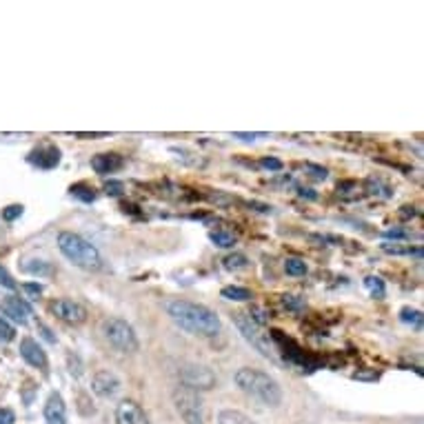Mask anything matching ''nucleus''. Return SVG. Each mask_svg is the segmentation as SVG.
I'll list each match as a JSON object with an SVG mask.
<instances>
[{
  "instance_id": "obj_1",
  "label": "nucleus",
  "mask_w": 424,
  "mask_h": 424,
  "mask_svg": "<svg viewBox=\"0 0 424 424\" xmlns=\"http://www.w3.org/2000/svg\"><path fill=\"white\" fill-rule=\"evenodd\" d=\"M165 311L167 316L174 320L176 326H180V329L191 335L213 338L222 329V322L215 316V311H211L204 305H198V302L174 298L165 302Z\"/></svg>"
},
{
  "instance_id": "obj_2",
  "label": "nucleus",
  "mask_w": 424,
  "mask_h": 424,
  "mask_svg": "<svg viewBox=\"0 0 424 424\" xmlns=\"http://www.w3.org/2000/svg\"><path fill=\"white\" fill-rule=\"evenodd\" d=\"M234 380L238 384V389L242 393H247L249 397L258 400L264 407H280L282 404V389L278 384L275 378H271L266 371L260 369H251V367H242L234 373Z\"/></svg>"
},
{
  "instance_id": "obj_3",
  "label": "nucleus",
  "mask_w": 424,
  "mask_h": 424,
  "mask_svg": "<svg viewBox=\"0 0 424 424\" xmlns=\"http://www.w3.org/2000/svg\"><path fill=\"white\" fill-rule=\"evenodd\" d=\"M58 249L71 264L80 266L84 271H98L103 266V256L98 247L74 232L58 234Z\"/></svg>"
},
{
  "instance_id": "obj_4",
  "label": "nucleus",
  "mask_w": 424,
  "mask_h": 424,
  "mask_svg": "<svg viewBox=\"0 0 424 424\" xmlns=\"http://www.w3.org/2000/svg\"><path fill=\"white\" fill-rule=\"evenodd\" d=\"M234 324H236V329L240 331V335L245 338L251 347H256V351L260 356L269 358L271 362H278V365H280V356H278V349H275V344L271 340V333L262 331V326H258L256 322H253L249 313H242V311L234 313Z\"/></svg>"
},
{
  "instance_id": "obj_5",
  "label": "nucleus",
  "mask_w": 424,
  "mask_h": 424,
  "mask_svg": "<svg viewBox=\"0 0 424 424\" xmlns=\"http://www.w3.org/2000/svg\"><path fill=\"white\" fill-rule=\"evenodd\" d=\"M103 335H105V340L109 344L120 351V354H136L138 347H140L138 335H136V331H133V326L123 318L105 320L103 322Z\"/></svg>"
},
{
  "instance_id": "obj_6",
  "label": "nucleus",
  "mask_w": 424,
  "mask_h": 424,
  "mask_svg": "<svg viewBox=\"0 0 424 424\" xmlns=\"http://www.w3.org/2000/svg\"><path fill=\"white\" fill-rule=\"evenodd\" d=\"M174 407L185 420V424H204V404L198 391L189 389L185 384H178L174 393Z\"/></svg>"
},
{
  "instance_id": "obj_7",
  "label": "nucleus",
  "mask_w": 424,
  "mask_h": 424,
  "mask_svg": "<svg viewBox=\"0 0 424 424\" xmlns=\"http://www.w3.org/2000/svg\"><path fill=\"white\" fill-rule=\"evenodd\" d=\"M180 380H183L185 386L193 391H209L215 386V373L209 367L202 365H185L180 369Z\"/></svg>"
},
{
  "instance_id": "obj_8",
  "label": "nucleus",
  "mask_w": 424,
  "mask_h": 424,
  "mask_svg": "<svg viewBox=\"0 0 424 424\" xmlns=\"http://www.w3.org/2000/svg\"><path fill=\"white\" fill-rule=\"evenodd\" d=\"M50 309H52V313L56 318H60L67 324H80V322L87 320V309H84L82 305H78V302L69 300V298L54 300Z\"/></svg>"
},
{
  "instance_id": "obj_9",
  "label": "nucleus",
  "mask_w": 424,
  "mask_h": 424,
  "mask_svg": "<svg viewBox=\"0 0 424 424\" xmlns=\"http://www.w3.org/2000/svg\"><path fill=\"white\" fill-rule=\"evenodd\" d=\"M91 391L103 397V400H109V397H114L118 391H120V380H118V375L114 371H109V369H100V371H96L93 373V378H91Z\"/></svg>"
},
{
  "instance_id": "obj_10",
  "label": "nucleus",
  "mask_w": 424,
  "mask_h": 424,
  "mask_svg": "<svg viewBox=\"0 0 424 424\" xmlns=\"http://www.w3.org/2000/svg\"><path fill=\"white\" fill-rule=\"evenodd\" d=\"M114 420L116 424H151L144 409L138 402H133V400H123V402L116 404Z\"/></svg>"
},
{
  "instance_id": "obj_11",
  "label": "nucleus",
  "mask_w": 424,
  "mask_h": 424,
  "mask_svg": "<svg viewBox=\"0 0 424 424\" xmlns=\"http://www.w3.org/2000/svg\"><path fill=\"white\" fill-rule=\"evenodd\" d=\"M29 162L36 165L38 169H54L60 162V149L52 142H45L40 147H36L29 153Z\"/></svg>"
},
{
  "instance_id": "obj_12",
  "label": "nucleus",
  "mask_w": 424,
  "mask_h": 424,
  "mask_svg": "<svg viewBox=\"0 0 424 424\" xmlns=\"http://www.w3.org/2000/svg\"><path fill=\"white\" fill-rule=\"evenodd\" d=\"M20 358L25 360L29 367L47 369V354H45V349L33 340V338H22L20 340Z\"/></svg>"
},
{
  "instance_id": "obj_13",
  "label": "nucleus",
  "mask_w": 424,
  "mask_h": 424,
  "mask_svg": "<svg viewBox=\"0 0 424 424\" xmlns=\"http://www.w3.org/2000/svg\"><path fill=\"white\" fill-rule=\"evenodd\" d=\"M43 416L47 424H67V407L60 393H50L43 409Z\"/></svg>"
},
{
  "instance_id": "obj_14",
  "label": "nucleus",
  "mask_w": 424,
  "mask_h": 424,
  "mask_svg": "<svg viewBox=\"0 0 424 424\" xmlns=\"http://www.w3.org/2000/svg\"><path fill=\"white\" fill-rule=\"evenodd\" d=\"M0 309H3L5 316H9L11 320L20 322V324H25L27 318L31 316V307L22 298H18V296H7L3 300V305H0Z\"/></svg>"
},
{
  "instance_id": "obj_15",
  "label": "nucleus",
  "mask_w": 424,
  "mask_h": 424,
  "mask_svg": "<svg viewBox=\"0 0 424 424\" xmlns=\"http://www.w3.org/2000/svg\"><path fill=\"white\" fill-rule=\"evenodd\" d=\"M123 167H125V160H123V156H118V153H98L91 158V169L100 176L116 174Z\"/></svg>"
},
{
  "instance_id": "obj_16",
  "label": "nucleus",
  "mask_w": 424,
  "mask_h": 424,
  "mask_svg": "<svg viewBox=\"0 0 424 424\" xmlns=\"http://www.w3.org/2000/svg\"><path fill=\"white\" fill-rule=\"evenodd\" d=\"M215 424H258V422H256V420H251L247 414H242V411H236V409H222L220 414H218Z\"/></svg>"
},
{
  "instance_id": "obj_17",
  "label": "nucleus",
  "mask_w": 424,
  "mask_h": 424,
  "mask_svg": "<svg viewBox=\"0 0 424 424\" xmlns=\"http://www.w3.org/2000/svg\"><path fill=\"white\" fill-rule=\"evenodd\" d=\"M209 240L213 242L215 247H220V249H232L236 242H238V238L232 232H225V229H215V232H211Z\"/></svg>"
},
{
  "instance_id": "obj_18",
  "label": "nucleus",
  "mask_w": 424,
  "mask_h": 424,
  "mask_svg": "<svg viewBox=\"0 0 424 424\" xmlns=\"http://www.w3.org/2000/svg\"><path fill=\"white\" fill-rule=\"evenodd\" d=\"M220 296H222L225 300H232V302H247V300L253 298L249 289H245V287H236V285H232V287H222Z\"/></svg>"
},
{
  "instance_id": "obj_19",
  "label": "nucleus",
  "mask_w": 424,
  "mask_h": 424,
  "mask_svg": "<svg viewBox=\"0 0 424 424\" xmlns=\"http://www.w3.org/2000/svg\"><path fill=\"white\" fill-rule=\"evenodd\" d=\"M365 287H367V292L375 298H384V282H382V278L378 275H367L365 278Z\"/></svg>"
},
{
  "instance_id": "obj_20",
  "label": "nucleus",
  "mask_w": 424,
  "mask_h": 424,
  "mask_svg": "<svg viewBox=\"0 0 424 424\" xmlns=\"http://www.w3.org/2000/svg\"><path fill=\"white\" fill-rule=\"evenodd\" d=\"M222 264H225V269H229V271H240V269H247L249 260L242 256V253H232V256H227L222 260Z\"/></svg>"
},
{
  "instance_id": "obj_21",
  "label": "nucleus",
  "mask_w": 424,
  "mask_h": 424,
  "mask_svg": "<svg viewBox=\"0 0 424 424\" xmlns=\"http://www.w3.org/2000/svg\"><path fill=\"white\" fill-rule=\"evenodd\" d=\"M285 271L289 275H305L309 271V266L305 260H300V258H287L285 262Z\"/></svg>"
},
{
  "instance_id": "obj_22",
  "label": "nucleus",
  "mask_w": 424,
  "mask_h": 424,
  "mask_svg": "<svg viewBox=\"0 0 424 424\" xmlns=\"http://www.w3.org/2000/svg\"><path fill=\"white\" fill-rule=\"evenodd\" d=\"M400 320H402L404 324H414L416 329H420V326H422V313L418 309L404 307L402 311H400Z\"/></svg>"
},
{
  "instance_id": "obj_23",
  "label": "nucleus",
  "mask_w": 424,
  "mask_h": 424,
  "mask_svg": "<svg viewBox=\"0 0 424 424\" xmlns=\"http://www.w3.org/2000/svg\"><path fill=\"white\" fill-rule=\"evenodd\" d=\"M25 271H29L33 275H50L52 273V264L43 262V260H31L29 264H25Z\"/></svg>"
},
{
  "instance_id": "obj_24",
  "label": "nucleus",
  "mask_w": 424,
  "mask_h": 424,
  "mask_svg": "<svg viewBox=\"0 0 424 424\" xmlns=\"http://www.w3.org/2000/svg\"><path fill=\"white\" fill-rule=\"evenodd\" d=\"M16 338V329L5 318H0V342H9Z\"/></svg>"
},
{
  "instance_id": "obj_25",
  "label": "nucleus",
  "mask_w": 424,
  "mask_h": 424,
  "mask_svg": "<svg viewBox=\"0 0 424 424\" xmlns=\"http://www.w3.org/2000/svg\"><path fill=\"white\" fill-rule=\"evenodd\" d=\"M282 305L287 307V309H294V311H300V309H305L307 305H305V300L302 298H298V296H282Z\"/></svg>"
},
{
  "instance_id": "obj_26",
  "label": "nucleus",
  "mask_w": 424,
  "mask_h": 424,
  "mask_svg": "<svg viewBox=\"0 0 424 424\" xmlns=\"http://www.w3.org/2000/svg\"><path fill=\"white\" fill-rule=\"evenodd\" d=\"M0 287L9 289V292H14V289H16V280H14V278H11V273L5 269L3 264H0Z\"/></svg>"
},
{
  "instance_id": "obj_27",
  "label": "nucleus",
  "mask_w": 424,
  "mask_h": 424,
  "mask_svg": "<svg viewBox=\"0 0 424 424\" xmlns=\"http://www.w3.org/2000/svg\"><path fill=\"white\" fill-rule=\"evenodd\" d=\"M71 196H78V198L87 200V202L96 200V193H93V189H84L82 185H78V187H71Z\"/></svg>"
},
{
  "instance_id": "obj_28",
  "label": "nucleus",
  "mask_w": 424,
  "mask_h": 424,
  "mask_svg": "<svg viewBox=\"0 0 424 424\" xmlns=\"http://www.w3.org/2000/svg\"><path fill=\"white\" fill-rule=\"evenodd\" d=\"M20 213H22V204H11V207L3 209V220L11 222V220H16Z\"/></svg>"
},
{
  "instance_id": "obj_29",
  "label": "nucleus",
  "mask_w": 424,
  "mask_h": 424,
  "mask_svg": "<svg viewBox=\"0 0 424 424\" xmlns=\"http://www.w3.org/2000/svg\"><path fill=\"white\" fill-rule=\"evenodd\" d=\"M260 165H262L264 169H269V172H280V169H282V162L278 160V158H262Z\"/></svg>"
},
{
  "instance_id": "obj_30",
  "label": "nucleus",
  "mask_w": 424,
  "mask_h": 424,
  "mask_svg": "<svg viewBox=\"0 0 424 424\" xmlns=\"http://www.w3.org/2000/svg\"><path fill=\"white\" fill-rule=\"evenodd\" d=\"M266 133H242V131H236L234 133V138H238V140H242V142H253L256 138H264Z\"/></svg>"
},
{
  "instance_id": "obj_31",
  "label": "nucleus",
  "mask_w": 424,
  "mask_h": 424,
  "mask_svg": "<svg viewBox=\"0 0 424 424\" xmlns=\"http://www.w3.org/2000/svg\"><path fill=\"white\" fill-rule=\"evenodd\" d=\"M16 422V414L11 409H0V424H14Z\"/></svg>"
},
{
  "instance_id": "obj_32",
  "label": "nucleus",
  "mask_w": 424,
  "mask_h": 424,
  "mask_svg": "<svg viewBox=\"0 0 424 424\" xmlns=\"http://www.w3.org/2000/svg\"><path fill=\"white\" fill-rule=\"evenodd\" d=\"M384 238H386V240H404V238H407V232H402V229H386Z\"/></svg>"
},
{
  "instance_id": "obj_33",
  "label": "nucleus",
  "mask_w": 424,
  "mask_h": 424,
  "mask_svg": "<svg viewBox=\"0 0 424 424\" xmlns=\"http://www.w3.org/2000/svg\"><path fill=\"white\" fill-rule=\"evenodd\" d=\"M22 289H25V292L31 294V296H40L43 294V287L36 285V282H25V285H22Z\"/></svg>"
},
{
  "instance_id": "obj_34",
  "label": "nucleus",
  "mask_w": 424,
  "mask_h": 424,
  "mask_svg": "<svg viewBox=\"0 0 424 424\" xmlns=\"http://www.w3.org/2000/svg\"><path fill=\"white\" fill-rule=\"evenodd\" d=\"M307 167L311 169V172H313V176H316L318 180H324L326 176H329V172H326L324 167H318V165H307Z\"/></svg>"
},
{
  "instance_id": "obj_35",
  "label": "nucleus",
  "mask_w": 424,
  "mask_h": 424,
  "mask_svg": "<svg viewBox=\"0 0 424 424\" xmlns=\"http://www.w3.org/2000/svg\"><path fill=\"white\" fill-rule=\"evenodd\" d=\"M120 191H123V183H107V193H112V196H118Z\"/></svg>"
},
{
  "instance_id": "obj_36",
  "label": "nucleus",
  "mask_w": 424,
  "mask_h": 424,
  "mask_svg": "<svg viewBox=\"0 0 424 424\" xmlns=\"http://www.w3.org/2000/svg\"><path fill=\"white\" fill-rule=\"evenodd\" d=\"M354 380H378V373H354Z\"/></svg>"
},
{
  "instance_id": "obj_37",
  "label": "nucleus",
  "mask_w": 424,
  "mask_h": 424,
  "mask_svg": "<svg viewBox=\"0 0 424 424\" xmlns=\"http://www.w3.org/2000/svg\"><path fill=\"white\" fill-rule=\"evenodd\" d=\"M300 196H307V198L313 200V198H316V193H313L311 189H302V191H300Z\"/></svg>"
}]
</instances>
